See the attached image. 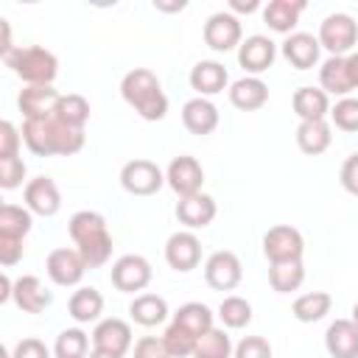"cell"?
<instances>
[{
    "mask_svg": "<svg viewBox=\"0 0 358 358\" xmlns=\"http://www.w3.org/2000/svg\"><path fill=\"white\" fill-rule=\"evenodd\" d=\"M274 59H277V45H274L268 36H263V34L246 36V39L241 42V48H238V64H241L249 76L266 73V70L274 64Z\"/></svg>",
    "mask_w": 358,
    "mask_h": 358,
    "instance_id": "obj_15",
    "label": "cell"
},
{
    "mask_svg": "<svg viewBox=\"0 0 358 358\" xmlns=\"http://www.w3.org/2000/svg\"><path fill=\"white\" fill-rule=\"evenodd\" d=\"M56 117L67 126H76V129H84L87 120H90V101L78 92H67L62 95L59 106H56Z\"/></svg>",
    "mask_w": 358,
    "mask_h": 358,
    "instance_id": "obj_37",
    "label": "cell"
},
{
    "mask_svg": "<svg viewBox=\"0 0 358 358\" xmlns=\"http://www.w3.org/2000/svg\"><path fill=\"white\" fill-rule=\"evenodd\" d=\"M67 232L84 257L87 268H101L112 257V235L106 227V218L95 210H78L67 221Z\"/></svg>",
    "mask_w": 358,
    "mask_h": 358,
    "instance_id": "obj_2",
    "label": "cell"
},
{
    "mask_svg": "<svg viewBox=\"0 0 358 358\" xmlns=\"http://www.w3.org/2000/svg\"><path fill=\"white\" fill-rule=\"evenodd\" d=\"M67 310L73 316V322L78 324H90V322H101V313H103V294L92 285H81L78 291H73L70 302H67Z\"/></svg>",
    "mask_w": 358,
    "mask_h": 358,
    "instance_id": "obj_29",
    "label": "cell"
},
{
    "mask_svg": "<svg viewBox=\"0 0 358 358\" xmlns=\"http://www.w3.org/2000/svg\"><path fill=\"white\" fill-rule=\"evenodd\" d=\"M218 319L224 322V327H229V330H241V327H246L249 322H252V305H249V299H243V296H224L221 299V305H218Z\"/></svg>",
    "mask_w": 358,
    "mask_h": 358,
    "instance_id": "obj_38",
    "label": "cell"
},
{
    "mask_svg": "<svg viewBox=\"0 0 358 358\" xmlns=\"http://www.w3.org/2000/svg\"><path fill=\"white\" fill-rule=\"evenodd\" d=\"M120 185L131 196H154L165 185V173L151 159H129L120 168Z\"/></svg>",
    "mask_w": 358,
    "mask_h": 358,
    "instance_id": "obj_8",
    "label": "cell"
},
{
    "mask_svg": "<svg viewBox=\"0 0 358 358\" xmlns=\"http://www.w3.org/2000/svg\"><path fill=\"white\" fill-rule=\"evenodd\" d=\"M165 263L173 271H193L201 263V241L190 229H179L165 241Z\"/></svg>",
    "mask_w": 358,
    "mask_h": 358,
    "instance_id": "obj_14",
    "label": "cell"
},
{
    "mask_svg": "<svg viewBox=\"0 0 358 358\" xmlns=\"http://www.w3.org/2000/svg\"><path fill=\"white\" fill-rule=\"evenodd\" d=\"M291 106L299 120H324L330 115V95L322 87H299L291 98Z\"/></svg>",
    "mask_w": 358,
    "mask_h": 358,
    "instance_id": "obj_26",
    "label": "cell"
},
{
    "mask_svg": "<svg viewBox=\"0 0 358 358\" xmlns=\"http://www.w3.org/2000/svg\"><path fill=\"white\" fill-rule=\"evenodd\" d=\"M218 120H221L218 106L210 98H199L196 95V98L185 101V106H182V123H185V129L190 134H199V137L213 134L218 129Z\"/></svg>",
    "mask_w": 358,
    "mask_h": 358,
    "instance_id": "obj_19",
    "label": "cell"
},
{
    "mask_svg": "<svg viewBox=\"0 0 358 358\" xmlns=\"http://www.w3.org/2000/svg\"><path fill=\"white\" fill-rule=\"evenodd\" d=\"M241 42H243V28L232 11H215L207 17V22H204V45L207 48H213L215 53H227V50L241 48Z\"/></svg>",
    "mask_w": 358,
    "mask_h": 358,
    "instance_id": "obj_7",
    "label": "cell"
},
{
    "mask_svg": "<svg viewBox=\"0 0 358 358\" xmlns=\"http://www.w3.org/2000/svg\"><path fill=\"white\" fill-rule=\"evenodd\" d=\"M34 213L28 207H20V204H3L0 207V235L6 238H20L25 241V235L31 232V218Z\"/></svg>",
    "mask_w": 358,
    "mask_h": 358,
    "instance_id": "obj_34",
    "label": "cell"
},
{
    "mask_svg": "<svg viewBox=\"0 0 358 358\" xmlns=\"http://www.w3.org/2000/svg\"><path fill=\"white\" fill-rule=\"evenodd\" d=\"M330 308H333V296L327 291H308V294H302V296L294 299L291 313H294L296 322L313 324V322L324 319L330 313Z\"/></svg>",
    "mask_w": 358,
    "mask_h": 358,
    "instance_id": "obj_31",
    "label": "cell"
},
{
    "mask_svg": "<svg viewBox=\"0 0 358 358\" xmlns=\"http://www.w3.org/2000/svg\"><path fill=\"white\" fill-rule=\"evenodd\" d=\"M324 350L330 358H358V324L352 319H336L324 333Z\"/></svg>",
    "mask_w": 358,
    "mask_h": 358,
    "instance_id": "obj_24",
    "label": "cell"
},
{
    "mask_svg": "<svg viewBox=\"0 0 358 358\" xmlns=\"http://www.w3.org/2000/svg\"><path fill=\"white\" fill-rule=\"evenodd\" d=\"M84 129L62 123L56 115L42 120H22V143L36 157H70L84 148Z\"/></svg>",
    "mask_w": 358,
    "mask_h": 358,
    "instance_id": "obj_1",
    "label": "cell"
},
{
    "mask_svg": "<svg viewBox=\"0 0 358 358\" xmlns=\"http://www.w3.org/2000/svg\"><path fill=\"white\" fill-rule=\"evenodd\" d=\"M302 252H305V238L291 224H277L263 235V255L268 263L302 260Z\"/></svg>",
    "mask_w": 358,
    "mask_h": 358,
    "instance_id": "obj_6",
    "label": "cell"
},
{
    "mask_svg": "<svg viewBox=\"0 0 358 358\" xmlns=\"http://www.w3.org/2000/svg\"><path fill=\"white\" fill-rule=\"evenodd\" d=\"M358 42V22L344 14V11H336V14H327L319 25V45L330 53V56H347Z\"/></svg>",
    "mask_w": 358,
    "mask_h": 358,
    "instance_id": "obj_5",
    "label": "cell"
},
{
    "mask_svg": "<svg viewBox=\"0 0 358 358\" xmlns=\"http://www.w3.org/2000/svg\"><path fill=\"white\" fill-rule=\"evenodd\" d=\"M134 358H171L162 336H143L140 341H134Z\"/></svg>",
    "mask_w": 358,
    "mask_h": 358,
    "instance_id": "obj_44",
    "label": "cell"
},
{
    "mask_svg": "<svg viewBox=\"0 0 358 358\" xmlns=\"http://www.w3.org/2000/svg\"><path fill=\"white\" fill-rule=\"evenodd\" d=\"M305 6H308L305 0H271L263 6V22L277 34H291Z\"/></svg>",
    "mask_w": 358,
    "mask_h": 358,
    "instance_id": "obj_28",
    "label": "cell"
},
{
    "mask_svg": "<svg viewBox=\"0 0 358 358\" xmlns=\"http://www.w3.org/2000/svg\"><path fill=\"white\" fill-rule=\"evenodd\" d=\"M229 8L238 11V14H252V11L260 8V3L257 0H229Z\"/></svg>",
    "mask_w": 358,
    "mask_h": 358,
    "instance_id": "obj_49",
    "label": "cell"
},
{
    "mask_svg": "<svg viewBox=\"0 0 358 358\" xmlns=\"http://www.w3.org/2000/svg\"><path fill=\"white\" fill-rule=\"evenodd\" d=\"M168 313H171L168 302L159 294H137L131 299V305H129V316L140 327H157V324H162L168 319Z\"/></svg>",
    "mask_w": 358,
    "mask_h": 358,
    "instance_id": "obj_30",
    "label": "cell"
},
{
    "mask_svg": "<svg viewBox=\"0 0 358 358\" xmlns=\"http://www.w3.org/2000/svg\"><path fill=\"white\" fill-rule=\"evenodd\" d=\"M59 101H62V92L53 90V84H42V87H25L17 98V106L25 120H42L56 115Z\"/></svg>",
    "mask_w": 358,
    "mask_h": 358,
    "instance_id": "obj_17",
    "label": "cell"
},
{
    "mask_svg": "<svg viewBox=\"0 0 358 358\" xmlns=\"http://www.w3.org/2000/svg\"><path fill=\"white\" fill-rule=\"evenodd\" d=\"M282 50V59L296 67V70H310L316 62H319V53H322V45H319V36L313 34H305V31H294L285 36V42L280 45Z\"/></svg>",
    "mask_w": 358,
    "mask_h": 358,
    "instance_id": "obj_18",
    "label": "cell"
},
{
    "mask_svg": "<svg viewBox=\"0 0 358 358\" xmlns=\"http://www.w3.org/2000/svg\"><path fill=\"white\" fill-rule=\"evenodd\" d=\"M232 358H271V344L263 336H246L235 344Z\"/></svg>",
    "mask_w": 358,
    "mask_h": 358,
    "instance_id": "obj_42",
    "label": "cell"
},
{
    "mask_svg": "<svg viewBox=\"0 0 358 358\" xmlns=\"http://www.w3.org/2000/svg\"><path fill=\"white\" fill-rule=\"evenodd\" d=\"M90 358H117V355H106V352H98V350H92V352H90Z\"/></svg>",
    "mask_w": 358,
    "mask_h": 358,
    "instance_id": "obj_53",
    "label": "cell"
},
{
    "mask_svg": "<svg viewBox=\"0 0 358 358\" xmlns=\"http://www.w3.org/2000/svg\"><path fill=\"white\" fill-rule=\"evenodd\" d=\"M11 299L20 310L25 313H42L50 302H53V294L42 285V280L36 274H22L14 280V291H11Z\"/></svg>",
    "mask_w": 358,
    "mask_h": 358,
    "instance_id": "obj_21",
    "label": "cell"
},
{
    "mask_svg": "<svg viewBox=\"0 0 358 358\" xmlns=\"http://www.w3.org/2000/svg\"><path fill=\"white\" fill-rule=\"evenodd\" d=\"M319 87L327 95H338L347 98L355 87L350 78V67H347V56H327L319 67Z\"/></svg>",
    "mask_w": 358,
    "mask_h": 358,
    "instance_id": "obj_25",
    "label": "cell"
},
{
    "mask_svg": "<svg viewBox=\"0 0 358 358\" xmlns=\"http://www.w3.org/2000/svg\"><path fill=\"white\" fill-rule=\"evenodd\" d=\"M330 120L336 129L341 131H358V98L347 95V98H338L336 106H330Z\"/></svg>",
    "mask_w": 358,
    "mask_h": 358,
    "instance_id": "obj_40",
    "label": "cell"
},
{
    "mask_svg": "<svg viewBox=\"0 0 358 358\" xmlns=\"http://www.w3.org/2000/svg\"><path fill=\"white\" fill-rule=\"evenodd\" d=\"M229 103L241 112H257L268 103V87L257 76H243L229 87Z\"/></svg>",
    "mask_w": 358,
    "mask_h": 358,
    "instance_id": "obj_23",
    "label": "cell"
},
{
    "mask_svg": "<svg viewBox=\"0 0 358 358\" xmlns=\"http://www.w3.org/2000/svg\"><path fill=\"white\" fill-rule=\"evenodd\" d=\"M20 145H22V131H17L11 120H3L0 123V159L20 157Z\"/></svg>",
    "mask_w": 358,
    "mask_h": 358,
    "instance_id": "obj_43",
    "label": "cell"
},
{
    "mask_svg": "<svg viewBox=\"0 0 358 358\" xmlns=\"http://www.w3.org/2000/svg\"><path fill=\"white\" fill-rule=\"evenodd\" d=\"M268 282L277 294H291L305 282V266L302 260L288 263H268Z\"/></svg>",
    "mask_w": 358,
    "mask_h": 358,
    "instance_id": "obj_33",
    "label": "cell"
},
{
    "mask_svg": "<svg viewBox=\"0 0 358 358\" xmlns=\"http://www.w3.org/2000/svg\"><path fill=\"white\" fill-rule=\"evenodd\" d=\"M333 143V129L327 120H299L296 126V145L308 157H319L330 148Z\"/></svg>",
    "mask_w": 358,
    "mask_h": 358,
    "instance_id": "obj_27",
    "label": "cell"
},
{
    "mask_svg": "<svg viewBox=\"0 0 358 358\" xmlns=\"http://www.w3.org/2000/svg\"><path fill=\"white\" fill-rule=\"evenodd\" d=\"M162 341H165V347H168V352H171V358H187V355H193V350H196V336L193 333H187L182 324H176V322H171L168 324V330H165V336H162Z\"/></svg>",
    "mask_w": 358,
    "mask_h": 358,
    "instance_id": "obj_39",
    "label": "cell"
},
{
    "mask_svg": "<svg viewBox=\"0 0 358 358\" xmlns=\"http://www.w3.org/2000/svg\"><path fill=\"white\" fill-rule=\"evenodd\" d=\"M187 3L185 0H179V3H162V0H154V8L157 11H182Z\"/></svg>",
    "mask_w": 358,
    "mask_h": 358,
    "instance_id": "obj_52",
    "label": "cell"
},
{
    "mask_svg": "<svg viewBox=\"0 0 358 358\" xmlns=\"http://www.w3.org/2000/svg\"><path fill=\"white\" fill-rule=\"evenodd\" d=\"M165 185L179 196H193V193H201V185H204V168L196 157L190 154H179L171 159L168 171H165Z\"/></svg>",
    "mask_w": 358,
    "mask_h": 358,
    "instance_id": "obj_10",
    "label": "cell"
},
{
    "mask_svg": "<svg viewBox=\"0 0 358 358\" xmlns=\"http://www.w3.org/2000/svg\"><path fill=\"white\" fill-rule=\"evenodd\" d=\"M350 319H352V322H355V324H358V302H355V305H352V316H350Z\"/></svg>",
    "mask_w": 358,
    "mask_h": 358,
    "instance_id": "obj_54",
    "label": "cell"
},
{
    "mask_svg": "<svg viewBox=\"0 0 358 358\" xmlns=\"http://www.w3.org/2000/svg\"><path fill=\"white\" fill-rule=\"evenodd\" d=\"M14 291V282L8 280V274H0V302H8Z\"/></svg>",
    "mask_w": 358,
    "mask_h": 358,
    "instance_id": "obj_50",
    "label": "cell"
},
{
    "mask_svg": "<svg viewBox=\"0 0 358 358\" xmlns=\"http://www.w3.org/2000/svg\"><path fill=\"white\" fill-rule=\"evenodd\" d=\"M347 67H350V78H352V87L358 90V53H350V56H347Z\"/></svg>",
    "mask_w": 358,
    "mask_h": 358,
    "instance_id": "obj_51",
    "label": "cell"
},
{
    "mask_svg": "<svg viewBox=\"0 0 358 358\" xmlns=\"http://www.w3.org/2000/svg\"><path fill=\"white\" fill-rule=\"evenodd\" d=\"M90 336L81 327H67L53 341V358H87Z\"/></svg>",
    "mask_w": 358,
    "mask_h": 358,
    "instance_id": "obj_36",
    "label": "cell"
},
{
    "mask_svg": "<svg viewBox=\"0 0 358 358\" xmlns=\"http://www.w3.org/2000/svg\"><path fill=\"white\" fill-rule=\"evenodd\" d=\"M151 263L143 257V255H123L112 263V271H109V280L117 291L123 294H134V291H143L148 282H151Z\"/></svg>",
    "mask_w": 358,
    "mask_h": 358,
    "instance_id": "obj_11",
    "label": "cell"
},
{
    "mask_svg": "<svg viewBox=\"0 0 358 358\" xmlns=\"http://www.w3.org/2000/svg\"><path fill=\"white\" fill-rule=\"evenodd\" d=\"M232 352H235V347H232V338L227 336V330L213 327L204 336H199L190 358H232Z\"/></svg>",
    "mask_w": 358,
    "mask_h": 358,
    "instance_id": "obj_35",
    "label": "cell"
},
{
    "mask_svg": "<svg viewBox=\"0 0 358 358\" xmlns=\"http://www.w3.org/2000/svg\"><path fill=\"white\" fill-rule=\"evenodd\" d=\"M204 280L213 291H232L241 285L243 280V266H241V257L229 249H218L207 257L204 263Z\"/></svg>",
    "mask_w": 358,
    "mask_h": 358,
    "instance_id": "obj_9",
    "label": "cell"
},
{
    "mask_svg": "<svg viewBox=\"0 0 358 358\" xmlns=\"http://www.w3.org/2000/svg\"><path fill=\"white\" fill-rule=\"evenodd\" d=\"M0 28H3V42H0V56L6 59L11 50H14V45H11V25H8V20H0Z\"/></svg>",
    "mask_w": 358,
    "mask_h": 358,
    "instance_id": "obj_48",
    "label": "cell"
},
{
    "mask_svg": "<svg viewBox=\"0 0 358 358\" xmlns=\"http://www.w3.org/2000/svg\"><path fill=\"white\" fill-rule=\"evenodd\" d=\"M22 199H25V207L34 213V215H42V218H50L62 210V193L56 187V182L50 176H36L25 185L22 190Z\"/></svg>",
    "mask_w": 358,
    "mask_h": 358,
    "instance_id": "obj_16",
    "label": "cell"
},
{
    "mask_svg": "<svg viewBox=\"0 0 358 358\" xmlns=\"http://www.w3.org/2000/svg\"><path fill=\"white\" fill-rule=\"evenodd\" d=\"M11 358H53V352L45 347V341L39 338H20L14 344Z\"/></svg>",
    "mask_w": 358,
    "mask_h": 358,
    "instance_id": "obj_45",
    "label": "cell"
},
{
    "mask_svg": "<svg viewBox=\"0 0 358 358\" xmlns=\"http://www.w3.org/2000/svg\"><path fill=\"white\" fill-rule=\"evenodd\" d=\"M131 324L117 319V316H109V319H101L92 330V350L98 352H106V355H117L123 358L129 350H131Z\"/></svg>",
    "mask_w": 358,
    "mask_h": 358,
    "instance_id": "obj_12",
    "label": "cell"
},
{
    "mask_svg": "<svg viewBox=\"0 0 358 358\" xmlns=\"http://www.w3.org/2000/svg\"><path fill=\"white\" fill-rule=\"evenodd\" d=\"M45 271H48V277H50L56 285H62V288H73V285H78V282L84 280V274H87V263H84V257L78 255V249L59 246V249H53V252L48 255V260H45Z\"/></svg>",
    "mask_w": 358,
    "mask_h": 358,
    "instance_id": "obj_13",
    "label": "cell"
},
{
    "mask_svg": "<svg viewBox=\"0 0 358 358\" xmlns=\"http://www.w3.org/2000/svg\"><path fill=\"white\" fill-rule=\"evenodd\" d=\"M213 319H215V313H213L204 302H185V305L173 313V322H176V324H182V327H185L187 333H193L196 338L215 327V324H213Z\"/></svg>",
    "mask_w": 358,
    "mask_h": 358,
    "instance_id": "obj_32",
    "label": "cell"
},
{
    "mask_svg": "<svg viewBox=\"0 0 358 358\" xmlns=\"http://www.w3.org/2000/svg\"><path fill=\"white\" fill-rule=\"evenodd\" d=\"M25 162L22 157H8V159H0V187L3 190H14L22 185L25 179Z\"/></svg>",
    "mask_w": 358,
    "mask_h": 358,
    "instance_id": "obj_41",
    "label": "cell"
},
{
    "mask_svg": "<svg viewBox=\"0 0 358 358\" xmlns=\"http://www.w3.org/2000/svg\"><path fill=\"white\" fill-rule=\"evenodd\" d=\"M120 95L143 120H162L168 115V95L148 67L129 70L120 81Z\"/></svg>",
    "mask_w": 358,
    "mask_h": 358,
    "instance_id": "obj_3",
    "label": "cell"
},
{
    "mask_svg": "<svg viewBox=\"0 0 358 358\" xmlns=\"http://www.w3.org/2000/svg\"><path fill=\"white\" fill-rule=\"evenodd\" d=\"M229 84V73L221 62H213V59H201L193 64L190 70V87L199 92V98H210V95H218L224 92Z\"/></svg>",
    "mask_w": 358,
    "mask_h": 358,
    "instance_id": "obj_22",
    "label": "cell"
},
{
    "mask_svg": "<svg viewBox=\"0 0 358 358\" xmlns=\"http://www.w3.org/2000/svg\"><path fill=\"white\" fill-rule=\"evenodd\" d=\"M338 179H341V187H344L347 193L358 196V151L350 154V157L341 162V173H338Z\"/></svg>",
    "mask_w": 358,
    "mask_h": 358,
    "instance_id": "obj_46",
    "label": "cell"
},
{
    "mask_svg": "<svg viewBox=\"0 0 358 358\" xmlns=\"http://www.w3.org/2000/svg\"><path fill=\"white\" fill-rule=\"evenodd\" d=\"M22 252H25V246H22L20 238H6V235H0V263H3V266L20 263Z\"/></svg>",
    "mask_w": 358,
    "mask_h": 358,
    "instance_id": "obj_47",
    "label": "cell"
},
{
    "mask_svg": "<svg viewBox=\"0 0 358 358\" xmlns=\"http://www.w3.org/2000/svg\"><path fill=\"white\" fill-rule=\"evenodd\" d=\"M3 62H6V67H11V73L17 78L25 81V87L53 84V78L59 76V59L42 45L14 48Z\"/></svg>",
    "mask_w": 358,
    "mask_h": 358,
    "instance_id": "obj_4",
    "label": "cell"
},
{
    "mask_svg": "<svg viewBox=\"0 0 358 358\" xmlns=\"http://www.w3.org/2000/svg\"><path fill=\"white\" fill-rule=\"evenodd\" d=\"M218 207H215V199L207 196V193H193V196H185L176 201V218L179 224H185L187 229H204L213 224Z\"/></svg>",
    "mask_w": 358,
    "mask_h": 358,
    "instance_id": "obj_20",
    "label": "cell"
}]
</instances>
